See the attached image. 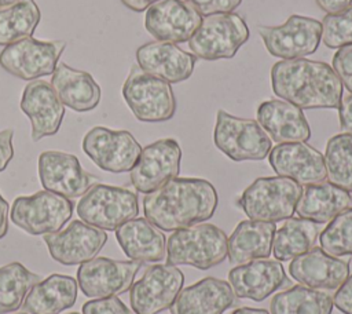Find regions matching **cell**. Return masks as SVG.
Instances as JSON below:
<instances>
[{"label":"cell","mask_w":352,"mask_h":314,"mask_svg":"<svg viewBox=\"0 0 352 314\" xmlns=\"http://www.w3.org/2000/svg\"><path fill=\"white\" fill-rule=\"evenodd\" d=\"M8 216H10V204L4 200L0 193V240L8 233Z\"/></svg>","instance_id":"obj_45"},{"label":"cell","mask_w":352,"mask_h":314,"mask_svg":"<svg viewBox=\"0 0 352 314\" xmlns=\"http://www.w3.org/2000/svg\"><path fill=\"white\" fill-rule=\"evenodd\" d=\"M14 129L6 128L0 131V172H3L10 161L14 157V146H12Z\"/></svg>","instance_id":"obj_42"},{"label":"cell","mask_w":352,"mask_h":314,"mask_svg":"<svg viewBox=\"0 0 352 314\" xmlns=\"http://www.w3.org/2000/svg\"><path fill=\"white\" fill-rule=\"evenodd\" d=\"M318 7L324 11L326 14H334L338 12L348 6H351L352 0H315Z\"/></svg>","instance_id":"obj_44"},{"label":"cell","mask_w":352,"mask_h":314,"mask_svg":"<svg viewBox=\"0 0 352 314\" xmlns=\"http://www.w3.org/2000/svg\"><path fill=\"white\" fill-rule=\"evenodd\" d=\"M349 270L348 260L329 255L320 247H312L289 264L294 281L319 291H337L349 277Z\"/></svg>","instance_id":"obj_21"},{"label":"cell","mask_w":352,"mask_h":314,"mask_svg":"<svg viewBox=\"0 0 352 314\" xmlns=\"http://www.w3.org/2000/svg\"><path fill=\"white\" fill-rule=\"evenodd\" d=\"M14 314H29V313H14Z\"/></svg>","instance_id":"obj_49"},{"label":"cell","mask_w":352,"mask_h":314,"mask_svg":"<svg viewBox=\"0 0 352 314\" xmlns=\"http://www.w3.org/2000/svg\"><path fill=\"white\" fill-rule=\"evenodd\" d=\"M333 297L319 289L293 285L278 292L270 304L271 314H331Z\"/></svg>","instance_id":"obj_32"},{"label":"cell","mask_w":352,"mask_h":314,"mask_svg":"<svg viewBox=\"0 0 352 314\" xmlns=\"http://www.w3.org/2000/svg\"><path fill=\"white\" fill-rule=\"evenodd\" d=\"M188 3L199 15L208 17L213 14L232 12L242 0H184Z\"/></svg>","instance_id":"obj_40"},{"label":"cell","mask_w":352,"mask_h":314,"mask_svg":"<svg viewBox=\"0 0 352 314\" xmlns=\"http://www.w3.org/2000/svg\"><path fill=\"white\" fill-rule=\"evenodd\" d=\"M41 281V277L19 262H12L0 267V314L16 311L30 291Z\"/></svg>","instance_id":"obj_34"},{"label":"cell","mask_w":352,"mask_h":314,"mask_svg":"<svg viewBox=\"0 0 352 314\" xmlns=\"http://www.w3.org/2000/svg\"><path fill=\"white\" fill-rule=\"evenodd\" d=\"M267 51L280 59H298L314 54L322 36L320 21L304 15H290L278 26H258Z\"/></svg>","instance_id":"obj_13"},{"label":"cell","mask_w":352,"mask_h":314,"mask_svg":"<svg viewBox=\"0 0 352 314\" xmlns=\"http://www.w3.org/2000/svg\"><path fill=\"white\" fill-rule=\"evenodd\" d=\"M228 252V237L212 223H197L175 230L166 241L168 264H187L209 270L220 264Z\"/></svg>","instance_id":"obj_3"},{"label":"cell","mask_w":352,"mask_h":314,"mask_svg":"<svg viewBox=\"0 0 352 314\" xmlns=\"http://www.w3.org/2000/svg\"><path fill=\"white\" fill-rule=\"evenodd\" d=\"M331 65L342 87L352 94V44L338 48L333 55Z\"/></svg>","instance_id":"obj_39"},{"label":"cell","mask_w":352,"mask_h":314,"mask_svg":"<svg viewBox=\"0 0 352 314\" xmlns=\"http://www.w3.org/2000/svg\"><path fill=\"white\" fill-rule=\"evenodd\" d=\"M351 205L352 196L349 191L323 180L307 185L302 189L296 212L302 219L322 224L330 222Z\"/></svg>","instance_id":"obj_29"},{"label":"cell","mask_w":352,"mask_h":314,"mask_svg":"<svg viewBox=\"0 0 352 314\" xmlns=\"http://www.w3.org/2000/svg\"><path fill=\"white\" fill-rule=\"evenodd\" d=\"M51 85L63 106L77 113L94 110L102 98V90L91 73L70 67L66 62H58Z\"/></svg>","instance_id":"obj_26"},{"label":"cell","mask_w":352,"mask_h":314,"mask_svg":"<svg viewBox=\"0 0 352 314\" xmlns=\"http://www.w3.org/2000/svg\"><path fill=\"white\" fill-rule=\"evenodd\" d=\"M257 123L276 143L307 142L311 138L309 124L302 109L283 99H270L258 105Z\"/></svg>","instance_id":"obj_25"},{"label":"cell","mask_w":352,"mask_h":314,"mask_svg":"<svg viewBox=\"0 0 352 314\" xmlns=\"http://www.w3.org/2000/svg\"><path fill=\"white\" fill-rule=\"evenodd\" d=\"M184 284V274L173 264L148 266L129 288L135 314H158L170 308Z\"/></svg>","instance_id":"obj_12"},{"label":"cell","mask_w":352,"mask_h":314,"mask_svg":"<svg viewBox=\"0 0 352 314\" xmlns=\"http://www.w3.org/2000/svg\"><path fill=\"white\" fill-rule=\"evenodd\" d=\"M202 22L184 0H160L146 10L144 28L158 41L186 43Z\"/></svg>","instance_id":"obj_18"},{"label":"cell","mask_w":352,"mask_h":314,"mask_svg":"<svg viewBox=\"0 0 352 314\" xmlns=\"http://www.w3.org/2000/svg\"><path fill=\"white\" fill-rule=\"evenodd\" d=\"M320 248L333 256L352 255V207L333 218L319 236Z\"/></svg>","instance_id":"obj_36"},{"label":"cell","mask_w":352,"mask_h":314,"mask_svg":"<svg viewBox=\"0 0 352 314\" xmlns=\"http://www.w3.org/2000/svg\"><path fill=\"white\" fill-rule=\"evenodd\" d=\"M157 1H160V0H121V3L126 8L135 11V12H143Z\"/></svg>","instance_id":"obj_46"},{"label":"cell","mask_w":352,"mask_h":314,"mask_svg":"<svg viewBox=\"0 0 352 314\" xmlns=\"http://www.w3.org/2000/svg\"><path fill=\"white\" fill-rule=\"evenodd\" d=\"M78 218L100 230L116 231L139 213L136 193L126 187L95 183L77 202Z\"/></svg>","instance_id":"obj_5"},{"label":"cell","mask_w":352,"mask_h":314,"mask_svg":"<svg viewBox=\"0 0 352 314\" xmlns=\"http://www.w3.org/2000/svg\"><path fill=\"white\" fill-rule=\"evenodd\" d=\"M231 314H270L265 308H254V307H239L234 310Z\"/></svg>","instance_id":"obj_47"},{"label":"cell","mask_w":352,"mask_h":314,"mask_svg":"<svg viewBox=\"0 0 352 314\" xmlns=\"http://www.w3.org/2000/svg\"><path fill=\"white\" fill-rule=\"evenodd\" d=\"M65 48V40H37L30 36L4 47L0 66L14 77L33 81L54 73Z\"/></svg>","instance_id":"obj_10"},{"label":"cell","mask_w":352,"mask_h":314,"mask_svg":"<svg viewBox=\"0 0 352 314\" xmlns=\"http://www.w3.org/2000/svg\"><path fill=\"white\" fill-rule=\"evenodd\" d=\"M318 234L316 223L292 216L275 231L272 253L278 262L293 260L315 247Z\"/></svg>","instance_id":"obj_31"},{"label":"cell","mask_w":352,"mask_h":314,"mask_svg":"<svg viewBox=\"0 0 352 314\" xmlns=\"http://www.w3.org/2000/svg\"><path fill=\"white\" fill-rule=\"evenodd\" d=\"M337 109L341 131L352 134V94L342 96Z\"/></svg>","instance_id":"obj_43"},{"label":"cell","mask_w":352,"mask_h":314,"mask_svg":"<svg viewBox=\"0 0 352 314\" xmlns=\"http://www.w3.org/2000/svg\"><path fill=\"white\" fill-rule=\"evenodd\" d=\"M271 84L276 96L300 109H337L344 88L329 63L307 58L274 63Z\"/></svg>","instance_id":"obj_2"},{"label":"cell","mask_w":352,"mask_h":314,"mask_svg":"<svg viewBox=\"0 0 352 314\" xmlns=\"http://www.w3.org/2000/svg\"><path fill=\"white\" fill-rule=\"evenodd\" d=\"M82 314H135L133 310L117 296L88 300L82 306Z\"/></svg>","instance_id":"obj_38"},{"label":"cell","mask_w":352,"mask_h":314,"mask_svg":"<svg viewBox=\"0 0 352 314\" xmlns=\"http://www.w3.org/2000/svg\"><path fill=\"white\" fill-rule=\"evenodd\" d=\"M37 169L44 190L66 198L81 197L99 180L81 167L74 154L59 150L40 153Z\"/></svg>","instance_id":"obj_16"},{"label":"cell","mask_w":352,"mask_h":314,"mask_svg":"<svg viewBox=\"0 0 352 314\" xmlns=\"http://www.w3.org/2000/svg\"><path fill=\"white\" fill-rule=\"evenodd\" d=\"M236 303L231 285L220 278L205 277L184 288L170 306L172 314H223Z\"/></svg>","instance_id":"obj_24"},{"label":"cell","mask_w":352,"mask_h":314,"mask_svg":"<svg viewBox=\"0 0 352 314\" xmlns=\"http://www.w3.org/2000/svg\"><path fill=\"white\" fill-rule=\"evenodd\" d=\"M250 30L243 18L234 12L213 14L202 19L188 40L194 56L205 61L230 59L248 41Z\"/></svg>","instance_id":"obj_8"},{"label":"cell","mask_w":352,"mask_h":314,"mask_svg":"<svg viewBox=\"0 0 352 314\" xmlns=\"http://www.w3.org/2000/svg\"><path fill=\"white\" fill-rule=\"evenodd\" d=\"M67 314H80V313H76V311H74V313H67Z\"/></svg>","instance_id":"obj_50"},{"label":"cell","mask_w":352,"mask_h":314,"mask_svg":"<svg viewBox=\"0 0 352 314\" xmlns=\"http://www.w3.org/2000/svg\"><path fill=\"white\" fill-rule=\"evenodd\" d=\"M326 178L330 183L352 191V134L341 132L327 140L324 151Z\"/></svg>","instance_id":"obj_35"},{"label":"cell","mask_w":352,"mask_h":314,"mask_svg":"<svg viewBox=\"0 0 352 314\" xmlns=\"http://www.w3.org/2000/svg\"><path fill=\"white\" fill-rule=\"evenodd\" d=\"M82 150L102 171L122 174L135 167L142 146L129 131L96 125L84 135Z\"/></svg>","instance_id":"obj_11"},{"label":"cell","mask_w":352,"mask_h":314,"mask_svg":"<svg viewBox=\"0 0 352 314\" xmlns=\"http://www.w3.org/2000/svg\"><path fill=\"white\" fill-rule=\"evenodd\" d=\"M302 187L285 176H263L253 180L236 204L252 220L280 222L296 212Z\"/></svg>","instance_id":"obj_4"},{"label":"cell","mask_w":352,"mask_h":314,"mask_svg":"<svg viewBox=\"0 0 352 314\" xmlns=\"http://www.w3.org/2000/svg\"><path fill=\"white\" fill-rule=\"evenodd\" d=\"M116 238L122 252L132 260L153 263L166 256L164 233L146 218H133L121 224L116 229Z\"/></svg>","instance_id":"obj_27"},{"label":"cell","mask_w":352,"mask_h":314,"mask_svg":"<svg viewBox=\"0 0 352 314\" xmlns=\"http://www.w3.org/2000/svg\"><path fill=\"white\" fill-rule=\"evenodd\" d=\"M74 204L70 198L48 190L32 196H19L11 205V222L32 236L59 231L73 215Z\"/></svg>","instance_id":"obj_9"},{"label":"cell","mask_w":352,"mask_h":314,"mask_svg":"<svg viewBox=\"0 0 352 314\" xmlns=\"http://www.w3.org/2000/svg\"><path fill=\"white\" fill-rule=\"evenodd\" d=\"M182 147L173 138L158 139L142 149V153L129 171L132 186L139 191L148 194L180 172Z\"/></svg>","instance_id":"obj_15"},{"label":"cell","mask_w":352,"mask_h":314,"mask_svg":"<svg viewBox=\"0 0 352 314\" xmlns=\"http://www.w3.org/2000/svg\"><path fill=\"white\" fill-rule=\"evenodd\" d=\"M142 262L95 256L77 269V285L87 297H109L126 292L142 269Z\"/></svg>","instance_id":"obj_14"},{"label":"cell","mask_w":352,"mask_h":314,"mask_svg":"<svg viewBox=\"0 0 352 314\" xmlns=\"http://www.w3.org/2000/svg\"><path fill=\"white\" fill-rule=\"evenodd\" d=\"M15 1H18V0H0V8L7 7V6H11V4H14Z\"/></svg>","instance_id":"obj_48"},{"label":"cell","mask_w":352,"mask_h":314,"mask_svg":"<svg viewBox=\"0 0 352 314\" xmlns=\"http://www.w3.org/2000/svg\"><path fill=\"white\" fill-rule=\"evenodd\" d=\"M276 226L272 222L246 219L236 224L228 237V260L231 264H243L265 259L272 252Z\"/></svg>","instance_id":"obj_28"},{"label":"cell","mask_w":352,"mask_h":314,"mask_svg":"<svg viewBox=\"0 0 352 314\" xmlns=\"http://www.w3.org/2000/svg\"><path fill=\"white\" fill-rule=\"evenodd\" d=\"M214 146L232 161H260L268 157L272 142L257 120L242 118L220 109L213 129Z\"/></svg>","instance_id":"obj_7"},{"label":"cell","mask_w":352,"mask_h":314,"mask_svg":"<svg viewBox=\"0 0 352 314\" xmlns=\"http://www.w3.org/2000/svg\"><path fill=\"white\" fill-rule=\"evenodd\" d=\"M19 107L30 120L33 142L52 136L59 131L65 106L51 83L38 78L29 81L22 91Z\"/></svg>","instance_id":"obj_19"},{"label":"cell","mask_w":352,"mask_h":314,"mask_svg":"<svg viewBox=\"0 0 352 314\" xmlns=\"http://www.w3.org/2000/svg\"><path fill=\"white\" fill-rule=\"evenodd\" d=\"M138 66L148 74L169 84L190 78L195 67V56L175 43L150 41L136 50Z\"/></svg>","instance_id":"obj_23"},{"label":"cell","mask_w":352,"mask_h":314,"mask_svg":"<svg viewBox=\"0 0 352 314\" xmlns=\"http://www.w3.org/2000/svg\"><path fill=\"white\" fill-rule=\"evenodd\" d=\"M122 98L143 123H162L175 116L176 99L170 84L133 65L122 85Z\"/></svg>","instance_id":"obj_6"},{"label":"cell","mask_w":352,"mask_h":314,"mask_svg":"<svg viewBox=\"0 0 352 314\" xmlns=\"http://www.w3.org/2000/svg\"><path fill=\"white\" fill-rule=\"evenodd\" d=\"M51 258L65 266L81 264L95 258L107 241V234L82 220H73L65 230L43 237Z\"/></svg>","instance_id":"obj_17"},{"label":"cell","mask_w":352,"mask_h":314,"mask_svg":"<svg viewBox=\"0 0 352 314\" xmlns=\"http://www.w3.org/2000/svg\"><path fill=\"white\" fill-rule=\"evenodd\" d=\"M268 161L278 176L293 179L298 185L307 186L326 179L323 154L307 142L278 143L271 149Z\"/></svg>","instance_id":"obj_20"},{"label":"cell","mask_w":352,"mask_h":314,"mask_svg":"<svg viewBox=\"0 0 352 314\" xmlns=\"http://www.w3.org/2000/svg\"><path fill=\"white\" fill-rule=\"evenodd\" d=\"M333 304L342 314H352V275H349L337 289L333 296Z\"/></svg>","instance_id":"obj_41"},{"label":"cell","mask_w":352,"mask_h":314,"mask_svg":"<svg viewBox=\"0 0 352 314\" xmlns=\"http://www.w3.org/2000/svg\"><path fill=\"white\" fill-rule=\"evenodd\" d=\"M217 202V191L209 180L176 176L144 196L143 212L157 229L175 231L210 219Z\"/></svg>","instance_id":"obj_1"},{"label":"cell","mask_w":352,"mask_h":314,"mask_svg":"<svg viewBox=\"0 0 352 314\" xmlns=\"http://www.w3.org/2000/svg\"><path fill=\"white\" fill-rule=\"evenodd\" d=\"M77 288L73 277L51 274L30 288L22 307L29 314H59L76 303Z\"/></svg>","instance_id":"obj_30"},{"label":"cell","mask_w":352,"mask_h":314,"mask_svg":"<svg viewBox=\"0 0 352 314\" xmlns=\"http://www.w3.org/2000/svg\"><path fill=\"white\" fill-rule=\"evenodd\" d=\"M41 12L34 0H18L0 8V45L33 36Z\"/></svg>","instance_id":"obj_33"},{"label":"cell","mask_w":352,"mask_h":314,"mask_svg":"<svg viewBox=\"0 0 352 314\" xmlns=\"http://www.w3.org/2000/svg\"><path fill=\"white\" fill-rule=\"evenodd\" d=\"M320 23V41L326 47L336 50L352 44V4L338 12L326 14Z\"/></svg>","instance_id":"obj_37"},{"label":"cell","mask_w":352,"mask_h":314,"mask_svg":"<svg viewBox=\"0 0 352 314\" xmlns=\"http://www.w3.org/2000/svg\"><path fill=\"white\" fill-rule=\"evenodd\" d=\"M228 284L236 297L263 302L283 288L287 277L280 262L257 259L232 267L228 271Z\"/></svg>","instance_id":"obj_22"}]
</instances>
